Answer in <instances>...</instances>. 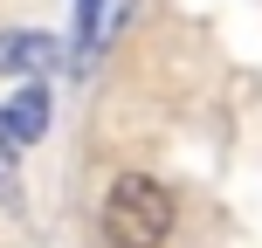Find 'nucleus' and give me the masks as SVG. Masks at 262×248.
<instances>
[{
  "label": "nucleus",
  "mask_w": 262,
  "mask_h": 248,
  "mask_svg": "<svg viewBox=\"0 0 262 248\" xmlns=\"http://www.w3.org/2000/svg\"><path fill=\"white\" fill-rule=\"evenodd\" d=\"M172 221H180V207L152 172H118L104 186V207H97L104 248H166Z\"/></svg>",
  "instance_id": "nucleus-1"
},
{
  "label": "nucleus",
  "mask_w": 262,
  "mask_h": 248,
  "mask_svg": "<svg viewBox=\"0 0 262 248\" xmlns=\"http://www.w3.org/2000/svg\"><path fill=\"white\" fill-rule=\"evenodd\" d=\"M14 145H21V138H14V118H7V110H0V159H7Z\"/></svg>",
  "instance_id": "nucleus-4"
},
{
  "label": "nucleus",
  "mask_w": 262,
  "mask_h": 248,
  "mask_svg": "<svg viewBox=\"0 0 262 248\" xmlns=\"http://www.w3.org/2000/svg\"><path fill=\"white\" fill-rule=\"evenodd\" d=\"M7 118H14V138H21V145L41 138V124H49V90H41V83H28V90L7 104Z\"/></svg>",
  "instance_id": "nucleus-3"
},
{
  "label": "nucleus",
  "mask_w": 262,
  "mask_h": 248,
  "mask_svg": "<svg viewBox=\"0 0 262 248\" xmlns=\"http://www.w3.org/2000/svg\"><path fill=\"white\" fill-rule=\"evenodd\" d=\"M55 62H62L55 35H35V28H14V35H0V76H49Z\"/></svg>",
  "instance_id": "nucleus-2"
}]
</instances>
